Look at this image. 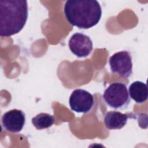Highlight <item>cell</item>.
I'll list each match as a JSON object with an SVG mask.
<instances>
[{
    "mask_svg": "<svg viewBox=\"0 0 148 148\" xmlns=\"http://www.w3.org/2000/svg\"><path fill=\"white\" fill-rule=\"evenodd\" d=\"M111 71L121 77L127 78L132 73V57L130 52L121 51L113 54L109 60Z\"/></svg>",
    "mask_w": 148,
    "mask_h": 148,
    "instance_id": "cell-4",
    "label": "cell"
},
{
    "mask_svg": "<svg viewBox=\"0 0 148 148\" xmlns=\"http://www.w3.org/2000/svg\"><path fill=\"white\" fill-rule=\"evenodd\" d=\"M128 94L135 102L143 103L147 101L148 97L147 86L142 82L135 81L129 86Z\"/></svg>",
    "mask_w": 148,
    "mask_h": 148,
    "instance_id": "cell-9",
    "label": "cell"
},
{
    "mask_svg": "<svg viewBox=\"0 0 148 148\" xmlns=\"http://www.w3.org/2000/svg\"><path fill=\"white\" fill-rule=\"evenodd\" d=\"M28 12L27 1L1 0V36L9 37L21 31L27 22Z\"/></svg>",
    "mask_w": 148,
    "mask_h": 148,
    "instance_id": "cell-2",
    "label": "cell"
},
{
    "mask_svg": "<svg viewBox=\"0 0 148 148\" xmlns=\"http://www.w3.org/2000/svg\"><path fill=\"white\" fill-rule=\"evenodd\" d=\"M32 123L37 130H43L51 127L54 122V117L48 113H40L33 117Z\"/></svg>",
    "mask_w": 148,
    "mask_h": 148,
    "instance_id": "cell-10",
    "label": "cell"
},
{
    "mask_svg": "<svg viewBox=\"0 0 148 148\" xmlns=\"http://www.w3.org/2000/svg\"><path fill=\"white\" fill-rule=\"evenodd\" d=\"M94 103L92 95L83 89L73 90L69 98L71 109L77 113H87L92 109Z\"/></svg>",
    "mask_w": 148,
    "mask_h": 148,
    "instance_id": "cell-5",
    "label": "cell"
},
{
    "mask_svg": "<svg viewBox=\"0 0 148 148\" xmlns=\"http://www.w3.org/2000/svg\"><path fill=\"white\" fill-rule=\"evenodd\" d=\"M129 118H136L133 113H122L117 111L107 112L104 117V124L109 130H119L124 127Z\"/></svg>",
    "mask_w": 148,
    "mask_h": 148,
    "instance_id": "cell-8",
    "label": "cell"
},
{
    "mask_svg": "<svg viewBox=\"0 0 148 148\" xmlns=\"http://www.w3.org/2000/svg\"><path fill=\"white\" fill-rule=\"evenodd\" d=\"M25 123V113L19 109H11L5 113L2 117L3 127L12 133L20 132L23 130Z\"/></svg>",
    "mask_w": 148,
    "mask_h": 148,
    "instance_id": "cell-7",
    "label": "cell"
},
{
    "mask_svg": "<svg viewBox=\"0 0 148 148\" xmlns=\"http://www.w3.org/2000/svg\"><path fill=\"white\" fill-rule=\"evenodd\" d=\"M64 12L69 24L80 29H88L99 21L102 16L100 4L95 0H69Z\"/></svg>",
    "mask_w": 148,
    "mask_h": 148,
    "instance_id": "cell-1",
    "label": "cell"
},
{
    "mask_svg": "<svg viewBox=\"0 0 148 148\" xmlns=\"http://www.w3.org/2000/svg\"><path fill=\"white\" fill-rule=\"evenodd\" d=\"M68 45L71 52L79 58L86 57L89 56L93 48L92 42L90 38L79 32L72 35Z\"/></svg>",
    "mask_w": 148,
    "mask_h": 148,
    "instance_id": "cell-6",
    "label": "cell"
},
{
    "mask_svg": "<svg viewBox=\"0 0 148 148\" xmlns=\"http://www.w3.org/2000/svg\"><path fill=\"white\" fill-rule=\"evenodd\" d=\"M103 98L109 107L114 109L124 108L130 102L127 86L120 82L110 84L104 91Z\"/></svg>",
    "mask_w": 148,
    "mask_h": 148,
    "instance_id": "cell-3",
    "label": "cell"
}]
</instances>
